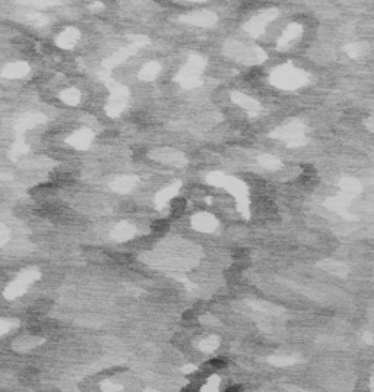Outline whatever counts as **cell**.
<instances>
[{
    "label": "cell",
    "instance_id": "obj_3",
    "mask_svg": "<svg viewBox=\"0 0 374 392\" xmlns=\"http://www.w3.org/2000/svg\"><path fill=\"white\" fill-rule=\"evenodd\" d=\"M193 227L199 231H214L217 227V220L209 214H200L193 220Z\"/></svg>",
    "mask_w": 374,
    "mask_h": 392
},
{
    "label": "cell",
    "instance_id": "obj_9",
    "mask_svg": "<svg viewBox=\"0 0 374 392\" xmlns=\"http://www.w3.org/2000/svg\"><path fill=\"white\" fill-rule=\"evenodd\" d=\"M218 346H219V340H218L217 337H208V338H205V340L199 344V349H200L202 351L211 353V351H214L215 349H218Z\"/></svg>",
    "mask_w": 374,
    "mask_h": 392
},
{
    "label": "cell",
    "instance_id": "obj_4",
    "mask_svg": "<svg viewBox=\"0 0 374 392\" xmlns=\"http://www.w3.org/2000/svg\"><path fill=\"white\" fill-rule=\"evenodd\" d=\"M133 234H135V227L127 224V223H120L111 233L113 239L118 240V242H126V240L132 239Z\"/></svg>",
    "mask_w": 374,
    "mask_h": 392
},
{
    "label": "cell",
    "instance_id": "obj_17",
    "mask_svg": "<svg viewBox=\"0 0 374 392\" xmlns=\"http://www.w3.org/2000/svg\"><path fill=\"white\" fill-rule=\"evenodd\" d=\"M146 392H154V391H146Z\"/></svg>",
    "mask_w": 374,
    "mask_h": 392
},
{
    "label": "cell",
    "instance_id": "obj_1",
    "mask_svg": "<svg viewBox=\"0 0 374 392\" xmlns=\"http://www.w3.org/2000/svg\"><path fill=\"white\" fill-rule=\"evenodd\" d=\"M274 79H279L278 85H282V86H297L303 82V75L298 73L297 70H279Z\"/></svg>",
    "mask_w": 374,
    "mask_h": 392
},
{
    "label": "cell",
    "instance_id": "obj_16",
    "mask_svg": "<svg viewBox=\"0 0 374 392\" xmlns=\"http://www.w3.org/2000/svg\"><path fill=\"white\" fill-rule=\"evenodd\" d=\"M291 31H293V37H295V34H297L295 31H298V26H297V25L291 26L290 32H291ZM290 38H291V34H285V37L282 38V42H284V44H285V42H288V41H290Z\"/></svg>",
    "mask_w": 374,
    "mask_h": 392
},
{
    "label": "cell",
    "instance_id": "obj_7",
    "mask_svg": "<svg viewBox=\"0 0 374 392\" xmlns=\"http://www.w3.org/2000/svg\"><path fill=\"white\" fill-rule=\"evenodd\" d=\"M135 185V177L132 176H124V177H120L117 179L114 183H113V189L120 192V193H124V192H129Z\"/></svg>",
    "mask_w": 374,
    "mask_h": 392
},
{
    "label": "cell",
    "instance_id": "obj_12",
    "mask_svg": "<svg viewBox=\"0 0 374 392\" xmlns=\"http://www.w3.org/2000/svg\"><path fill=\"white\" fill-rule=\"evenodd\" d=\"M341 186L347 190V192H358L361 187H360V185L355 182V180H351V179H347V180H344L342 183H341Z\"/></svg>",
    "mask_w": 374,
    "mask_h": 392
},
{
    "label": "cell",
    "instance_id": "obj_15",
    "mask_svg": "<svg viewBox=\"0 0 374 392\" xmlns=\"http://www.w3.org/2000/svg\"><path fill=\"white\" fill-rule=\"evenodd\" d=\"M63 100L67 101V103H72V104H76L78 100H79V94H76L75 91H69L66 95H63Z\"/></svg>",
    "mask_w": 374,
    "mask_h": 392
},
{
    "label": "cell",
    "instance_id": "obj_5",
    "mask_svg": "<svg viewBox=\"0 0 374 392\" xmlns=\"http://www.w3.org/2000/svg\"><path fill=\"white\" fill-rule=\"evenodd\" d=\"M184 19H186V22H192V23H196V25L206 26V25H211V23L215 22V15L209 13V12H200V13H193L190 16H186Z\"/></svg>",
    "mask_w": 374,
    "mask_h": 392
},
{
    "label": "cell",
    "instance_id": "obj_2",
    "mask_svg": "<svg viewBox=\"0 0 374 392\" xmlns=\"http://www.w3.org/2000/svg\"><path fill=\"white\" fill-rule=\"evenodd\" d=\"M199 63H200V60L193 59L192 63L187 66V69L183 72L181 78H183V81H184V85H187V86H193V85H196V82H197L196 79H197L199 72H200V66H199Z\"/></svg>",
    "mask_w": 374,
    "mask_h": 392
},
{
    "label": "cell",
    "instance_id": "obj_14",
    "mask_svg": "<svg viewBox=\"0 0 374 392\" xmlns=\"http://www.w3.org/2000/svg\"><path fill=\"white\" fill-rule=\"evenodd\" d=\"M101 388H102V391L104 392H120L121 391V385L113 384V382H110V381H105V382H102Z\"/></svg>",
    "mask_w": 374,
    "mask_h": 392
},
{
    "label": "cell",
    "instance_id": "obj_11",
    "mask_svg": "<svg viewBox=\"0 0 374 392\" xmlns=\"http://www.w3.org/2000/svg\"><path fill=\"white\" fill-rule=\"evenodd\" d=\"M158 70H159L158 64H149V66H146V67L142 70L140 76H142L143 79H151L152 76H155V73H157Z\"/></svg>",
    "mask_w": 374,
    "mask_h": 392
},
{
    "label": "cell",
    "instance_id": "obj_10",
    "mask_svg": "<svg viewBox=\"0 0 374 392\" xmlns=\"http://www.w3.org/2000/svg\"><path fill=\"white\" fill-rule=\"evenodd\" d=\"M260 164H262L263 167H266V168H271V170H275V168H278V167L281 165V163H279L276 158L269 157V155H263V157L260 158Z\"/></svg>",
    "mask_w": 374,
    "mask_h": 392
},
{
    "label": "cell",
    "instance_id": "obj_13",
    "mask_svg": "<svg viewBox=\"0 0 374 392\" xmlns=\"http://www.w3.org/2000/svg\"><path fill=\"white\" fill-rule=\"evenodd\" d=\"M269 362L272 365H276V366H288V365L294 363V359H291V357H271Z\"/></svg>",
    "mask_w": 374,
    "mask_h": 392
},
{
    "label": "cell",
    "instance_id": "obj_6",
    "mask_svg": "<svg viewBox=\"0 0 374 392\" xmlns=\"http://www.w3.org/2000/svg\"><path fill=\"white\" fill-rule=\"evenodd\" d=\"M252 309L257 310V312H262L265 315H281L282 309L275 306V305H271L268 302H252L250 303Z\"/></svg>",
    "mask_w": 374,
    "mask_h": 392
},
{
    "label": "cell",
    "instance_id": "obj_8",
    "mask_svg": "<svg viewBox=\"0 0 374 392\" xmlns=\"http://www.w3.org/2000/svg\"><path fill=\"white\" fill-rule=\"evenodd\" d=\"M328 272H331V274H335V275H341V277H344V275H347V268L342 265V264H339V262H335V261H325V262H322L320 264Z\"/></svg>",
    "mask_w": 374,
    "mask_h": 392
}]
</instances>
